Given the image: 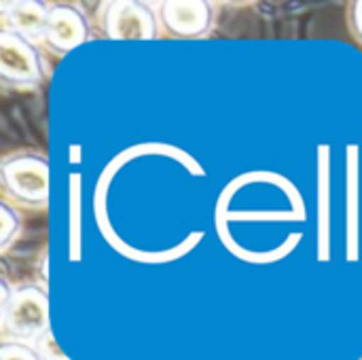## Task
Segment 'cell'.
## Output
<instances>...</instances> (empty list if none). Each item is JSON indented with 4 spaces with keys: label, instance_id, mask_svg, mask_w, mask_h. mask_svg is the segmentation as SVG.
<instances>
[{
    "label": "cell",
    "instance_id": "4",
    "mask_svg": "<svg viewBox=\"0 0 362 360\" xmlns=\"http://www.w3.org/2000/svg\"><path fill=\"white\" fill-rule=\"evenodd\" d=\"M102 34L110 40H155L161 32L157 6L140 0H112L100 11Z\"/></svg>",
    "mask_w": 362,
    "mask_h": 360
},
{
    "label": "cell",
    "instance_id": "8",
    "mask_svg": "<svg viewBox=\"0 0 362 360\" xmlns=\"http://www.w3.org/2000/svg\"><path fill=\"white\" fill-rule=\"evenodd\" d=\"M19 233H21V216L8 199H2L0 202V250L6 252L11 244L19 238Z\"/></svg>",
    "mask_w": 362,
    "mask_h": 360
},
{
    "label": "cell",
    "instance_id": "6",
    "mask_svg": "<svg viewBox=\"0 0 362 360\" xmlns=\"http://www.w3.org/2000/svg\"><path fill=\"white\" fill-rule=\"evenodd\" d=\"M91 38V21L83 8L70 2L51 4L49 19L42 32V45L55 53L66 55Z\"/></svg>",
    "mask_w": 362,
    "mask_h": 360
},
{
    "label": "cell",
    "instance_id": "11",
    "mask_svg": "<svg viewBox=\"0 0 362 360\" xmlns=\"http://www.w3.org/2000/svg\"><path fill=\"white\" fill-rule=\"evenodd\" d=\"M348 23H350V30H352V34L356 36V40H361L362 42V0H356V2L350 4Z\"/></svg>",
    "mask_w": 362,
    "mask_h": 360
},
{
    "label": "cell",
    "instance_id": "7",
    "mask_svg": "<svg viewBox=\"0 0 362 360\" xmlns=\"http://www.w3.org/2000/svg\"><path fill=\"white\" fill-rule=\"evenodd\" d=\"M51 4L40 0H13L0 4L2 28H8L30 40L40 42Z\"/></svg>",
    "mask_w": 362,
    "mask_h": 360
},
{
    "label": "cell",
    "instance_id": "10",
    "mask_svg": "<svg viewBox=\"0 0 362 360\" xmlns=\"http://www.w3.org/2000/svg\"><path fill=\"white\" fill-rule=\"evenodd\" d=\"M34 348L38 350L40 360H70L62 350H59V346H57V342H55V337H53L51 331L45 333V335L34 344Z\"/></svg>",
    "mask_w": 362,
    "mask_h": 360
},
{
    "label": "cell",
    "instance_id": "9",
    "mask_svg": "<svg viewBox=\"0 0 362 360\" xmlns=\"http://www.w3.org/2000/svg\"><path fill=\"white\" fill-rule=\"evenodd\" d=\"M0 360H40V356H38V350L32 344L2 339Z\"/></svg>",
    "mask_w": 362,
    "mask_h": 360
},
{
    "label": "cell",
    "instance_id": "12",
    "mask_svg": "<svg viewBox=\"0 0 362 360\" xmlns=\"http://www.w3.org/2000/svg\"><path fill=\"white\" fill-rule=\"evenodd\" d=\"M0 310H4L8 303H11V299H13V293H15V289H11V284H8V280L6 278H2L0 280Z\"/></svg>",
    "mask_w": 362,
    "mask_h": 360
},
{
    "label": "cell",
    "instance_id": "3",
    "mask_svg": "<svg viewBox=\"0 0 362 360\" xmlns=\"http://www.w3.org/2000/svg\"><path fill=\"white\" fill-rule=\"evenodd\" d=\"M49 76L47 59L36 40L0 28V81L11 89H34Z\"/></svg>",
    "mask_w": 362,
    "mask_h": 360
},
{
    "label": "cell",
    "instance_id": "2",
    "mask_svg": "<svg viewBox=\"0 0 362 360\" xmlns=\"http://www.w3.org/2000/svg\"><path fill=\"white\" fill-rule=\"evenodd\" d=\"M0 329L4 339L34 346L51 331L47 291L34 282L15 286L11 303L0 310Z\"/></svg>",
    "mask_w": 362,
    "mask_h": 360
},
{
    "label": "cell",
    "instance_id": "1",
    "mask_svg": "<svg viewBox=\"0 0 362 360\" xmlns=\"http://www.w3.org/2000/svg\"><path fill=\"white\" fill-rule=\"evenodd\" d=\"M0 182L15 204L25 208H45L51 195L49 159L34 151L13 153L0 163Z\"/></svg>",
    "mask_w": 362,
    "mask_h": 360
},
{
    "label": "cell",
    "instance_id": "5",
    "mask_svg": "<svg viewBox=\"0 0 362 360\" xmlns=\"http://www.w3.org/2000/svg\"><path fill=\"white\" fill-rule=\"evenodd\" d=\"M161 30L174 38H202L212 32L216 8L206 0H163L157 2Z\"/></svg>",
    "mask_w": 362,
    "mask_h": 360
}]
</instances>
